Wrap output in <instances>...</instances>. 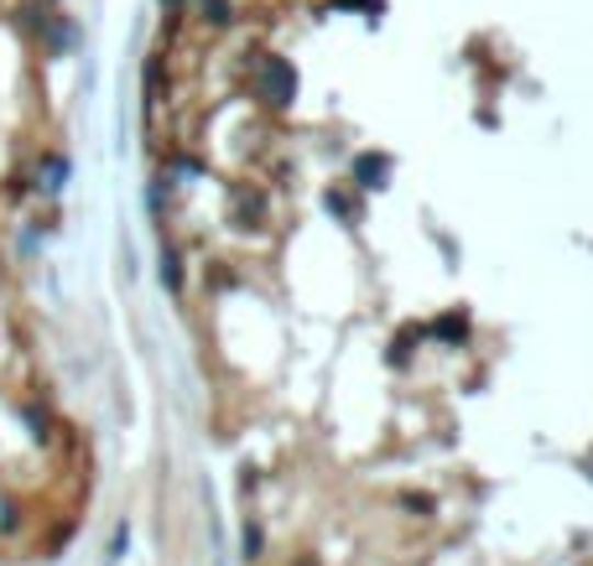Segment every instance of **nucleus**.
Wrapping results in <instances>:
<instances>
[{
	"mask_svg": "<svg viewBox=\"0 0 593 566\" xmlns=\"http://www.w3.org/2000/svg\"><path fill=\"white\" fill-rule=\"evenodd\" d=\"M260 94H266V104H292L296 73L281 58H266V68H260Z\"/></svg>",
	"mask_w": 593,
	"mask_h": 566,
	"instance_id": "1",
	"label": "nucleus"
},
{
	"mask_svg": "<svg viewBox=\"0 0 593 566\" xmlns=\"http://www.w3.org/2000/svg\"><path fill=\"white\" fill-rule=\"evenodd\" d=\"M338 5H355V11H380V0H338Z\"/></svg>",
	"mask_w": 593,
	"mask_h": 566,
	"instance_id": "2",
	"label": "nucleus"
}]
</instances>
